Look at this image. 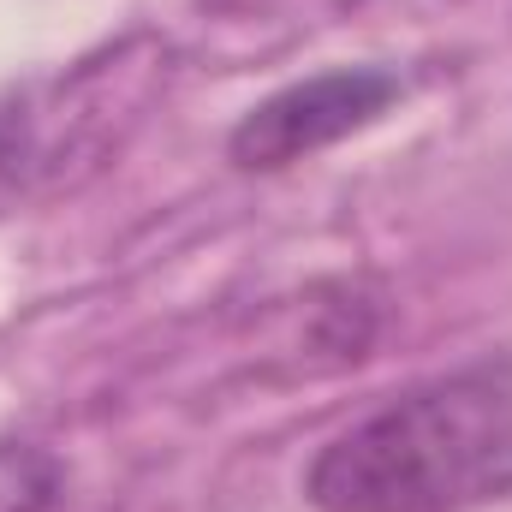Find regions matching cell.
<instances>
[{
	"label": "cell",
	"mask_w": 512,
	"mask_h": 512,
	"mask_svg": "<svg viewBox=\"0 0 512 512\" xmlns=\"http://www.w3.org/2000/svg\"><path fill=\"white\" fill-rule=\"evenodd\" d=\"M512 495V346L405 387L304 471L316 512H471Z\"/></svg>",
	"instance_id": "1"
},
{
	"label": "cell",
	"mask_w": 512,
	"mask_h": 512,
	"mask_svg": "<svg viewBox=\"0 0 512 512\" xmlns=\"http://www.w3.org/2000/svg\"><path fill=\"white\" fill-rule=\"evenodd\" d=\"M399 72L393 66H328L316 78H298L274 96H262L251 114L233 126L227 155L245 173H274L292 167L352 131L376 126L387 108L399 102Z\"/></svg>",
	"instance_id": "2"
},
{
	"label": "cell",
	"mask_w": 512,
	"mask_h": 512,
	"mask_svg": "<svg viewBox=\"0 0 512 512\" xmlns=\"http://www.w3.org/2000/svg\"><path fill=\"white\" fill-rule=\"evenodd\" d=\"M60 501V465L36 447H0V512H48Z\"/></svg>",
	"instance_id": "3"
}]
</instances>
